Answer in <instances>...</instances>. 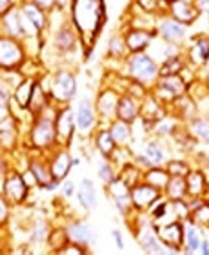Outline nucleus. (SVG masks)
<instances>
[{
	"label": "nucleus",
	"instance_id": "nucleus-18",
	"mask_svg": "<svg viewBox=\"0 0 209 255\" xmlns=\"http://www.w3.org/2000/svg\"><path fill=\"white\" fill-rule=\"evenodd\" d=\"M79 38H81V34H79V30H77L75 25L72 23V20H70L56 30L52 43H54V48H56L59 54H70V52L75 50V47L79 45Z\"/></svg>",
	"mask_w": 209,
	"mask_h": 255
},
{
	"label": "nucleus",
	"instance_id": "nucleus-50",
	"mask_svg": "<svg viewBox=\"0 0 209 255\" xmlns=\"http://www.w3.org/2000/svg\"><path fill=\"white\" fill-rule=\"evenodd\" d=\"M111 238H113V243H115V247L118 248V250H124V248H125V239H124V234H122V230L113 229L111 230Z\"/></svg>",
	"mask_w": 209,
	"mask_h": 255
},
{
	"label": "nucleus",
	"instance_id": "nucleus-16",
	"mask_svg": "<svg viewBox=\"0 0 209 255\" xmlns=\"http://www.w3.org/2000/svg\"><path fill=\"white\" fill-rule=\"evenodd\" d=\"M184 223H186V221L175 220V221H170V223H163V225H156V223H154V225H156L158 236L165 247L177 248V250L183 252V248H184Z\"/></svg>",
	"mask_w": 209,
	"mask_h": 255
},
{
	"label": "nucleus",
	"instance_id": "nucleus-24",
	"mask_svg": "<svg viewBox=\"0 0 209 255\" xmlns=\"http://www.w3.org/2000/svg\"><path fill=\"white\" fill-rule=\"evenodd\" d=\"M0 27H2V34L4 36L20 39V41L25 39L23 25H21V13H20V7H18V5L0 16Z\"/></svg>",
	"mask_w": 209,
	"mask_h": 255
},
{
	"label": "nucleus",
	"instance_id": "nucleus-17",
	"mask_svg": "<svg viewBox=\"0 0 209 255\" xmlns=\"http://www.w3.org/2000/svg\"><path fill=\"white\" fill-rule=\"evenodd\" d=\"M20 139V125L18 118L11 113L7 116H0V141H2V152H14Z\"/></svg>",
	"mask_w": 209,
	"mask_h": 255
},
{
	"label": "nucleus",
	"instance_id": "nucleus-42",
	"mask_svg": "<svg viewBox=\"0 0 209 255\" xmlns=\"http://www.w3.org/2000/svg\"><path fill=\"white\" fill-rule=\"evenodd\" d=\"M188 64V61L184 59L183 54L179 55H174L170 59L163 61L159 64V77H167V75H177V73L183 72V68Z\"/></svg>",
	"mask_w": 209,
	"mask_h": 255
},
{
	"label": "nucleus",
	"instance_id": "nucleus-13",
	"mask_svg": "<svg viewBox=\"0 0 209 255\" xmlns=\"http://www.w3.org/2000/svg\"><path fill=\"white\" fill-rule=\"evenodd\" d=\"M188 27L172 18L170 14H163L158 18V38L167 43H174V45H181L186 39Z\"/></svg>",
	"mask_w": 209,
	"mask_h": 255
},
{
	"label": "nucleus",
	"instance_id": "nucleus-36",
	"mask_svg": "<svg viewBox=\"0 0 209 255\" xmlns=\"http://www.w3.org/2000/svg\"><path fill=\"white\" fill-rule=\"evenodd\" d=\"M163 195L167 196L170 202L188 200V184H186V177H170Z\"/></svg>",
	"mask_w": 209,
	"mask_h": 255
},
{
	"label": "nucleus",
	"instance_id": "nucleus-8",
	"mask_svg": "<svg viewBox=\"0 0 209 255\" xmlns=\"http://www.w3.org/2000/svg\"><path fill=\"white\" fill-rule=\"evenodd\" d=\"M188 88L190 86L186 84V81L177 73V75L159 77V81L156 82V86H154L150 91H152V93L168 107L177 97L188 93Z\"/></svg>",
	"mask_w": 209,
	"mask_h": 255
},
{
	"label": "nucleus",
	"instance_id": "nucleus-55",
	"mask_svg": "<svg viewBox=\"0 0 209 255\" xmlns=\"http://www.w3.org/2000/svg\"><path fill=\"white\" fill-rule=\"evenodd\" d=\"M201 255H209V239H208V238H206V239H204V243H202Z\"/></svg>",
	"mask_w": 209,
	"mask_h": 255
},
{
	"label": "nucleus",
	"instance_id": "nucleus-11",
	"mask_svg": "<svg viewBox=\"0 0 209 255\" xmlns=\"http://www.w3.org/2000/svg\"><path fill=\"white\" fill-rule=\"evenodd\" d=\"M161 196H165L163 191L147 184L145 180H141L136 186L131 187V198H133V205L136 209V213H149Z\"/></svg>",
	"mask_w": 209,
	"mask_h": 255
},
{
	"label": "nucleus",
	"instance_id": "nucleus-49",
	"mask_svg": "<svg viewBox=\"0 0 209 255\" xmlns=\"http://www.w3.org/2000/svg\"><path fill=\"white\" fill-rule=\"evenodd\" d=\"M9 207H11V204H9L5 198H2V196H0V225H2V227H5V223H7Z\"/></svg>",
	"mask_w": 209,
	"mask_h": 255
},
{
	"label": "nucleus",
	"instance_id": "nucleus-52",
	"mask_svg": "<svg viewBox=\"0 0 209 255\" xmlns=\"http://www.w3.org/2000/svg\"><path fill=\"white\" fill-rule=\"evenodd\" d=\"M29 2H34L36 5L43 7L45 11H54L57 7V2L56 0H29Z\"/></svg>",
	"mask_w": 209,
	"mask_h": 255
},
{
	"label": "nucleus",
	"instance_id": "nucleus-5",
	"mask_svg": "<svg viewBox=\"0 0 209 255\" xmlns=\"http://www.w3.org/2000/svg\"><path fill=\"white\" fill-rule=\"evenodd\" d=\"M48 95L50 100L56 106H66L75 98L77 95V79L72 70L61 68L56 70L50 77V84H48Z\"/></svg>",
	"mask_w": 209,
	"mask_h": 255
},
{
	"label": "nucleus",
	"instance_id": "nucleus-7",
	"mask_svg": "<svg viewBox=\"0 0 209 255\" xmlns=\"http://www.w3.org/2000/svg\"><path fill=\"white\" fill-rule=\"evenodd\" d=\"M27 61L23 41L9 36H0V66L2 70H20Z\"/></svg>",
	"mask_w": 209,
	"mask_h": 255
},
{
	"label": "nucleus",
	"instance_id": "nucleus-29",
	"mask_svg": "<svg viewBox=\"0 0 209 255\" xmlns=\"http://www.w3.org/2000/svg\"><path fill=\"white\" fill-rule=\"evenodd\" d=\"M188 184V198H208L209 196V180L202 170H192L186 175Z\"/></svg>",
	"mask_w": 209,
	"mask_h": 255
},
{
	"label": "nucleus",
	"instance_id": "nucleus-4",
	"mask_svg": "<svg viewBox=\"0 0 209 255\" xmlns=\"http://www.w3.org/2000/svg\"><path fill=\"white\" fill-rule=\"evenodd\" d=\"M30 187L23 180V175L18 170L7 171V161H2V187H0V196L11 204V207L23 205L29 198Z\"/></svg>",
	"mask_w": 209,
	"mask_h": 255
},
{
	"label": "nucleus",
	"instance_id": "nucleus-43",
	"mask_svg": "<svg viewBox=\"0 0 209 255\" xmlns=\"http://www.w3.org/2000/svg\"><path fill=\"white\" fill-rule=\"evenodd\" d=\"M97 173H98V179L102 180L104 186H109V184H111L113 180L118 179L120 170L116 168L115 162H111L109 159H104V161L100 162V164H98Z\"/></svg>",
	"mask_w": 209,
	"mask_h": 255
},
{
	"label": "nucleus",
	"instance_id": "nucleus-41",
	"mask_svg": "<svg viewBox=\"0 0 209 255\" xmlns=\"http://www.w3.org/2000/svg\"><path fill=\"white\" fill-rule=\"evenodd\" d=\"M118 177L124 180L129 187H133V186H136L138 182L143 180V170H141L140 166L133 161V162H129V164H125V166L120 168Z\"/></svg>",
	"mask_w": 209,
	"mask_h": 255
},
{
	"label": "nucleus",
	"instance_id": "nucleus-30",
	"mask_svg": "<svg viewBox=\"0 0 209 255\" xmlns=\"http://www.w3.org/2000/svg\"><path fill=\"white\" fill-rule=\"evenodd\" d=\"M91 137H93V145H95V148L98 150V153H100L104 159H111V155L115 153L118 143H116L115 137H113L109 127H98Z\"/></svg>",
	"mask_w": 209,
	"mask_h": 255
},
{
	"label": "nucleus",
	"instance_id": "nucleus-23",
	"mask_svg": "<svg viewBox=\"0 0 209 255\" xmlns=\"http://www.w3.org/2000/svg\"><path fill=\"white\" fill-rule=\"evenodd\" d=\"M168 111H170L174 116H177L183 124H188V122H192L195 116H199L197 104L190 93H184V95H181V97L175 98L174 102L168 106Z\"/></svg>",
	"mask_w": 209,
	"mask_h": 255
},
{
	"label": "nucleus",
	"instance_id": "nucleus-10",
	"mask_svg": "<svg viewBox=\"0 0 209 255\" xmlns=\"http://www.w3.org/2000/svg\"><path fill=\"white\" fill-rule=\"evenodd\" d=\"M56 132H57V145L70 146L73 136L77 132L75 125V109H72L70 104L57 107L56 115Z\"/></svg>",
	"mask_w": 209,
	"mask_h": 255
},
{
	"label": "nucleus",
	"instance_id": "nucleus-27",
	"mask_svg": "<svg viewBox=\"0 0 209 255\" xmlns=\"http://www.w3.org/2000/svg\"><path fill=\"white\" fill-rule=\"evenodd\" d=\"M140 111H141V100L136 98L131 93H122L118 104V120H124L127 124H136L140 120Z\"/></svg>",
	"mask_w": 209,
	"mask_h": 255
},
{
	"label": "nucleus",
	"instance_id": "nucleus-20",
	"mask_svg": "<svg viewBox=\"0 0 209 255\" xmlns=\"http://www.w3.org/2000/svg\"><path fill=\"white\" fill-rule=\"evenodd\" d=\"M77 202L84 211H95L98 205V189L97 184L90 177H82L81 182L77 184Z\"/></svg>",
	"mask_w": 209,
	"mask_h": 255
},
{
	"label": "nucleus",
	"instance_id": "nucleus-3",
	"mask_svg": "<svg viewBox=\"0 0 209 255\" xmlns=\"http://www.w3.org/2000/svg\"><path fill=\"white\" fill-rule=\"evenodd\" d=\"M122 75L152 90L159 81V63L147 50L134 52V54H129L127 59L124 61Z\"/></svg>",
	"mask_w": 209,
	"mask_h": 255
},
{
	"label": "nucleus",
	"instance_id": "nucleus-28",
	"mask_svg": "<svg viewBox=\"0 0 209 255\" xmlns=\"http://www.w3.org/2000/svg\"><path fill=\"white\" fill-rule=\"evenodd\" d=\"M36 82H38L36 77H23L20 84L16 86V90H14L13 98H11V106L18 107V109H21V111L29 109V102H30L32 93H34Z\"/></svg>",
	"mask_w": 209,
	"mask_h": 255
},
{
	"label": "nucleus",
	"instance_id": "nucleus-34",
	"mask_svg": "<svg viewBox=\"0 0 209 255\" xmlns=\"http://www.w3.org/2000/svg\"><path fill=\"white\" fill-rule=\"evenodd\" d=\"M50 104H52V100H50V95H48V90L38 79V82H36V86H34V93H32V97H30L27 113H29L32 118H36V116L41 115L43 111L47 109Z\"/></svg>",
	"mask_w": 209,
	"mask_h": 255
},
{
	"label": "nucleus",
	"instance_id": "nucleus-32",
	"mask_svg": "<svg viewBox=\"0 0 209 255\" xmlns=\"http://www.w3.org/2000/svg\"><path fill=\"white\" fill-rule=\"evenodd\" d=\"M18 7H20L21 14H25V16L29 18V20L32 21V23H34L39 30H41V32H43V30H47L48 23H50L48 11H45L43 7L36 5L34 2H29V0H21Z\"/></svg>",
	"mask_w": 209,
	"mask_h": 255
},
{
	"label": "nucleus",
	"instance_id": "nucleus-46",
	"mask_svg": "<svg viewBox=\"0 0 209 255\" xmlns=\"http://www.w3.org/2000/svg\"><path fill=\"white\" fill-rule=\"evenodd\" d=\"M165 168H167L172 177H186V175L192 171L190 162L184 161V159H170V161L165 164Z\"/></svg>",
	"mask_w": 209,
	"mask_h": 255
},
{
	"label": "nucleus",
	"instance_id": "nucleus-54",
	"mask_svg": "<svg viewBox=\"0 0 209 255\" xmlns=\"http://www.w3.org/2000/svg\"><path fill=\"white\" fill-rule=\"evenodd\" d=\"M202 79V81H206L209 84V55H208V59H206L204 66L201 68V75H199Z\"/></svg>",
	"mask_w": 209,
	"mask_h": 255
},
{
	"label": "nucleus",
	"instance_id": "nucleus-12",
	"mask_svg": "<svg viewBox=\"0 0 209 255\" xmlns=\"http://www.w3.org/2000/svg\"><path fill=\"white\" fill-rule=\"evenodd\" d=\"M163 2H165V14H170L186 27L193 25L201 18V11L195 7L193 0H163Z\"/></svg>",
	"mask_w": 209,
	"mask_h": 255
},
{
	"label": "nucleus",
	"instance_id": "nucleus-26",
	"mask_svg": "<svg viewBox=\"0 0 209 255\" xmlns=\"http://www.w3.org/2000/svg\"><path fill=\"white\" fill-rule=\"evenodd\" d=\"M208 55H209V36L202 34L199 38H195V41L188 47V50H186V61L195 70H201L204 66L206 59H208Z\"/></svg>",
	"mask_w": 209,
	"mask_h": 255
},
{
	"label": "nucleus",
	"instance_id": "nucleus-31",
	"mask_svg": "<svg viewBox=\"0 0 209 255\" xmlns=\"http://www.w3.org/2000/svg\"><path fill=\"white\" fill-rule=\"evenodd\" d=\"M183 125L177 116H174L172 113H167V115L159 118L158 122H154L152 124V128H150V134L159 139H165V137H170V136H175V132L179 130V127Z\"/></svg>",
	"mask_w": 209,
	"mask_h": 255
},
{
	"label": "nucleus",
	"instance_id": "nucleus-22",
	"mask_svg": "<svg viewBox=\"0 0 209 255\" xmlns=\"http://www.w3.org/2000/svg\"><path fill=\"white\" fill-rule=\"evenodd\" d=\"M206 239V229H202L201 225H197L193 221H186L184 223V248L183 254H201L202 243Z\"/></svg>",
	"mask_w": 209,
	"mask_h": 255
},
{
	"label": "nucleus",
	"instance_id": "nucleus-2",
	"mask_svg": "<svg viewBox=\"0 0 209 255\" xmlns=\"http://www.w3.org/2000/svg\"><path fill=\"white\" fill-rule=\"evenodd\" d=\"M56 104L52 102L41 115L32 118V125L29 128V146L36 150L38 153H50L54 148H57V132H56Z\"/></svg>",
	"mask_w": 209,
	"mask_h": 255
},
{
	"label": "nucleus",
	"instance_id": "nucleus-25",
	"mask_svg": "<svg viewBox=\"0 0 209 255\" xmlns=\"http://www.w3.org/2000/svg\"><path fill=\"white\" fill-rule=\"evenodd\" d=\"M168 113V107L159 100L156 95L150 91L143 100H141V111H140V118L147 124H154V122H158L159 118Z\"/></svg>",
	"mask_w": 209,
	"mask_h": 255
},
{
	"label": "nucleus",
	"instance_id": "nucleus-6",
	"mask_svg": "<svg viewBox=\"0 0 209 255\" xmlns=\"http://www.w3.org/2000/svg\"><path fill=\"white\" fill-rule=\"evenodd\" d=\"M122 91H118L115 86H106L97 93L95 107L98 115V127H107V125L118 118V104Z\"/></svg>",
	"mask_w": 209,
	"mask_h": 255
},
{
	"label": "nucleus",
	"instance_id": "nucleus-21",
	"mask_svg": "<svg viewBox=\"0 0 209 255\" xmlns=\"http://www.w3.org/2000/svg\"><path fill=\"white\" fill-rule=\"evenodd\" d=\"M66 234H68L70 241L79 243L82 247H91L95 243V230L93 227L84 220H73L70 223H66Z\"/></svg>",
	"mask_w": 209,
	"mask_h": 255
},
{
	"label": "nucleus",
	"instance_id": "nucleus-14",
	"mask_svg": "<svg viewBox=\"0 0 209 255\" xmlns=\"http://www.w3.org/2000/svg\"><path fill=\"white\" fill-rule=\"evenodd\" d=\"M45 155L47 153H39L38 157H29L27 168L34 173L36 180H38V187H41L45 191H54L59 187V182H56L52 177L50 162H48V159H45Z\"/></svg>",
	"mask_w": 209,
	"mask_h": 255
},
{
	"label": "nucleus",
	"instance_id": "nucleus-44",
	"mask_svg": "<svg viewBox=\"0 0 209 255\" xmlns=\"http://www.w3.org/2000/svg\"><path fill=\"white\" fill-rule=\"evenodd\" d=\"M190 221L201 225L202 229L209 230V198H206L199 207H195L190 214Z\"/></svg>",
	"mask_w": 209,
	"mask_h": 255
},
{
	"label": "nucleus",
	"instance_id": "nucleus-56",
	"mask_svg": "<svg viewBox=\"0 0 209 255\" xmlns=\"http://www.w3.org/2000/svg\"><path fill=\"white\" fill-rule=\"evenodd\" d=\"M208 198H209V196H208Z\"/></svg>",
	"mask_w": 209,
	"mask_h": 255
},
{
	"label": "nucleus",
	"instance_id": "nucleus-15",
	"mask_svg": "<svg viewBox=\"0 0 209 255\" xmlns=\"http://www.w3.org/2000/svg\"><path fill=\"white\" fill-rule=\"evenodd\" d=\"M48 155V162H50L52 177L56 182H63L64 179H68V173L73 168V157L70 153L68 146H57L54 148Z\"/></svg>",
	"mask_w": 209,
	"mask_h": 255
},
{
	"label": "nucleus",
	"instance_id": "nucleus-51",
	"mask_svg": "<svg viewBox=\"0 0 209 255\" xmlns=\"http://www.w3.org/2000/svg\"><path fill=\"white\" fill-rule=\"evenodd\" d=\"M21 0H0V14H5L7 11H11L13 7L20 5Z\"/></svg>",
	"mask_w": 209,
	"mask_h": 255
},
{
	"label": "nucleus",
	"instance_id": "nucleus-40",
	"mask_svg": "<svg viewBox=\"0 0 209 255\" xmlns=\"http://www.w3.org/2000/svg\"><path fill=\"white\" fill-rule=\"evenodd\" d=\"M50 234H52V227L47 218L43 216L36 218L32 227H30V241L36 243V245H47Z\"/></svg>",
	"mask_w": 209,
	"mask_h": 255
},
{
	"label": "nucleus",
	"instance_id": "nucleus-19",
	"mask_svg": "<svg viewBox=\"0 0 209 255\" xmlns=\"http://www.w3.org/2000/svg\"><path fill=\"white\" fill-rule=\"evenodd\" d=\"M125 43L131 54L134 52H145L150 48V45L154 43V39L158 38V30H147V29H134L129 27L127 30H124Z\"/></svg>",
	"mask_w": 209,
	"mask_h": 255
},
{
	"label": "nucleus",
	"instance_id": "nucleus-35",
	"mask_svg": "<svg viewBox=\"0 0 209 255\" xmlns=\"http://www.w3.org/2000/svg\"><path fill=\"white\" fill-rule=\"evenodd\" d=\"M186 125V130L190 132L193 141H201L209 145V118L208 116H195L192 122H188Z\"/></svg>",
	"mask_w": 209,
	"mask_h": 255
},
{
	"label": "nucleus",
	"instance_id": "nucleus-39",
	"mask_svg": "<svg viewBox=\"0 0 209 255\" xmlns=\"http://www.w3.org/2000/svg\"><path fill=\"white\" fill-rule=\"evenodd\" d=\"M129 54H131V52H129L127 43H125L124 32H122V34L111 36V39H109V43H107V59L125 61Z\"/></svg>",
	"mask_w": 209,
	"mask_h": 255
},
{
	"label": "nucleus",
	"instance_id": "nucleus-38",
	"mask_svg": "<svg viewBox=\"0 0 209 255\" xmlns=\"http://www.w3.org/2000/svg\"><path fill=\"white\" fill-rule=\"evenodd\" d=\"M172 175L168 173V170L165 166H152L149 170L143 171V180L150 186L158 187L159 191H165L168 180H170Z\"/></svg>",
	"mask_w": 209,
	"mask_h": 255
},
{
	"label": "nucleus",
	"instance_id": "nucleus-37",
	"mask_svg": "<svg viewBox=\"0 0 209 255\" xmlns=\"http://www.w3.org/2000/svg\"><path fill=\"white\" fill-rule=\"evenodd\" d=\"M107 127H109V130H111L113 137H115V141L118 145H131V141H133V137H134L133 124H127L124 120L116 118L115 122H111Z\"/></svg>",
	"mask_w": 209,
	"mask_h": 255
},
{
	"label": "nucleus",
	"instance_id": "nucleus-33",
	"mask_svg": "<svg viewBox=\"0 0 209 255\" xmlns=\"http://www.w3.org/2000/svg\"><path fill=\"white\" fill-rule=\"evenodd\" d=\"M143 153H145V157L149 159L150 166H165L168 161H170V157H168V150L165 148L161 139L156 136L150 137L145 145H143Z\"/></svg>",
	"mask_w": 209,
	"mask_h": 255
},
{
	"label": "nucleus",
	"instance_id": "nucleus-45",
	"mask_svg": "<svg viewBox=\"0 0 209 255\" xmlns=\"http://www.w3.org/2000/svg\"><path fill=\"white\" fill-rule=\"evenodd\" d=\"M70 243V238L66 234V229H52V234L48 238L47 247H50V252L57 254L63 247H66Z\"/></svg>",
	"mask_w": 209,
	"mask_h": 255
},
{
	"label": "nucleus",
	"instance_id": "nucleus-48",
	"mask_svg": "<svg viewBox=\"0 0 209 255\" xmlns=\"http://www.w3.org/2000/svg\"><path fill=\"white\" fill-rule=\"evenodd\" d=\"M59 187L64 198H72V196L77 195V184L73 182L72 179H64L63 182L59 184Z\"/></svg>",
	"mask_w": 209,
	"mask_h": 255
},
{
	"label": "nucleus",
	"instance_id": "nucleus-53",
	"mask_svg": "<svg viewBox=\"0 0 209 255\" xmlns=\"http://www.w3.org/2000/svg\"><path fill=\"white\" fill-rule=\"evenodd\" d=\"M193 4H195V7L202 13H208L209 14V0H193Z\"/></svg>",
	"mask_w": 209,
	"mask_h": 255
},
{
	"label": "nucleus",
	"instance_id": "nucleus-47",
	"mask_svg": "<svg viewBox=\"0 0 209 255\" xmlns=\"http://www.w3.org/2000/svg\"><path fill=\"white\" fill-rule=\"evenodd\" d=\"M57 254H61V255H84V254H88V248L82 247V245H79V243L70 241L68 245L61 248Z\"/></svg>",
	"mask_w": 209,
	"mask_h": 255
},
{
	"label": "nucleus",
	"instance_id": "nucleus-9",
	"mask_svg": "<svg viewBox=\"0 0 209 255\" xmlns=\"http://www.w3.org/2000/svg\"><path fill=\"white\" fill-rule=\"evenodd\" d=\"M75 125L77 132L82 137L93 136L98 125V115L97 107L90 98H81L75 107Z\"/></svg>",
	"mask_w": 209,
	"mask_h": 255
},
{
	"label": "nucleus",
	"instance_id": "nucleus-1",
	"mask_svg": "<svg viewBox=\"0 0 209 255\" xmlns=\"http://www.w3.org/2000/svg\"><path fill=\"white\" fill-rule=\"evenodd\" d=\"M106 18L102 0H73L70 5V20L79 30L82 39L91 43L100 32L102 21Z\"/></svg>",
	"mask_w": 209,
	"mask_h": 255
}]
</instances>
